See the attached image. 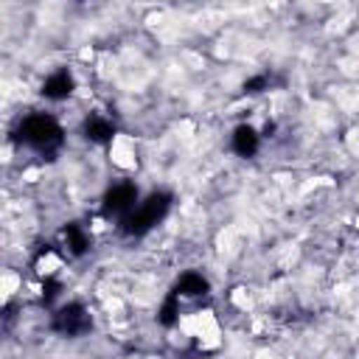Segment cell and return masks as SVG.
<instances>
[{"label": "cell", "instance_id": "1", "mask_svg": "<svg viewBox=\"0 0 359 359\" xmlns=\"http://www.w3.org/2000/svg\"><path fill=\"white\" fill-rule=\"evenodd\" d=\"M17 140L25 143V146H31V149H36V151H42V154H50V151H56L62 146L65 135H62V126L50 115L34 112V115H25L20 121Z\"/></svg>", "mask_w": 359, "mask_h": 359}, {"label": "cell", "instance_id": "2", "mask_svg": "<svg viewBox=\"0 0 359 359\" xmlns=\"http://www.w3.org/2000/svg\"><path fill=\"white\" fill-rule=\"evenodd\" d=\"M168 208H171V194L154 191V194H149V196L121 222V230H123L126 236H143V233H149V230L168 213Z\"/></svg>", "mask_w": 359, "mask_h": 359}, {"label": "cell", "instance_id": "3", "mask_svg": "<svg viewBox=\"0 0 359 359\" xmlns=\"http://www.w3.org/2000/svg\"><path fill=\"white\" fill-rule=\"evenodd\" d=\"M53 328L67 337H79L90 331V314L81 303H67L53 314Z\"/></svg>", "mask_w": 359, "mask_h": 359}, {"label": "cell", "instance_id": "4", "mask_svg": "<svg viewBox=\"0 0 359 359\" xmlns=\"http://www.w3.org/2000/svg\"><path fill=\"white\" fill-rule=\"evenodd\" d=\"M135 199H137V188L132 182H121L112 185L104 194V213L107 216H121V222L135 210Z\"/></svg>", "mask_w": 359, "mask_h": 359}, {"label": "cell", "instance_id": "5", "mask_svg": "<svg viewBox=\"0 0 359 359\" xmlns=\"http://www.w3.org/2000/svg\"><path fill=\"white\" fill-rule=\"evenodd\" d=\"M73 87H76L73 76H70L67 70H56V73H50V76L45 79L42 95L50 98V101H62V98H67V95L73 93Z\"/></svg>", "mask_w": 359, "mask_h": 359}, {"label": "cell", "instance_id": "6", "mask_svg": "<svg viewBox=\"0 0 359 359\" xmlns=\"http://www.w3.org/2000/svg\"><path fill=\"white\" fill-rule=\"evenodd\" d=\"M84 137L90 143H109L115 137V126L107 118H101V115H90L84 121Z\"/></svg>", "mask_w": 359, "mask_h": 359}, {"label": "cell", "instance_id": "7", "mask_svg": "<svg viewBox=\"0 0 359 359\" xmlns=\"http://www.w3.org/2000/svg\"><path fill=\"white\" fill-rule=\"evenodd\" d=\"M233 151L241 157H252L258 151V132L252 126H238L233 132Z\"/></svg>", "mask_w": 359, "mask_h": 359}, {"label": "cell", "instance_id": "8", "mask_svg": "<svg viewBox=\"0 0 359 359\" xmlns=\"http://www.w3.org/2000/svg\"><path fill=\"white\" fill-rule=\"evenodd\" d=\"M174 292H177V294H185V297H199V294L208 292V280H205L199 272H185V275L177 280Z\"/></svg>", "mask_w": 359, "mask_h": 359}, {"label": "cell", "instance_id": "9", "mask_svg": "<svg viewBox=\"0 0 359 359\" xmlns=\"http://www.w3.org/2000/svg\"><path fill=\"white\" fill-rule=\"evenodd\" d=\"M62 236H65V241H67V247H70L73 255H81V252L90 247V238H87V233H84L79 224H67Z\"/></svg>", "mask_w": 359, "mask_h": 359}, {"label": "cell", "instance_id": "10", "mask_svg": "<svg viewBox=\"0 0 359 359\" xmlns=\"http://www.w3.org/2000/svg\"><path fill=\"white\" fill-rule=\"evenodd\" d=\"M177 314H180V294H177V292H171V294L165 297L163 309H160V323H163V325H174Z\"/></svg>", "mask_w": 359, "mask_h": 359}, {"label": "cell", "instance_id": "11", "mask_svg": "<svg viewBox=\"0 0 359 359\" xmlns=\"http://www.w3.org/2000/svg\"><path fill=\"white\" fill-rule=\"evenodd\" d=\"M266 87H269V76H266V73L252 76V79L244 81V93H252V95H255V93H264Z\"/></svg>", "mask_w": 359, "mask_h": 359}, {"label": "cell", "instance_id": "12", "mask_svg": "<svg viewBox=\"0 0 359 359\" xmlns=\"http://www.w3.org/2000/svg\"><path fill=\"white\" fill-rule=\"evenodd\" d=\"M56 292H59V280L48 278V280L42 283V297H45V303H48V300H53V297H56Z\"/></svg>", "mask_w": 359, "mask_h": 359}]
</instances>
